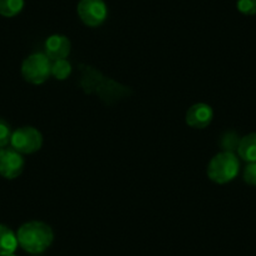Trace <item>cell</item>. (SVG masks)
I'll return each instance as SVG.
<instances>
[{
	"instance_id": "obj_1",
	"label": "cell",
	"mask_w": 256,
	"mask_h": 256,
	"mask_svg": "<svg viewBox=\"0 0 256 256\" xmlns=\"http://www.w3.org/2000/svg\"><path fill=\"white\" fill-rule=\"evenodd\" d=\"M18 244L24 251L33 255L44 252L54 240L53 230L42 221H29L23 224L16 232Z\"/></svg>"
},
{
	"instance_id": "obj_2",
	"label": "cell",
	"mask_w": 256,
	"mask_h": 256,
	"mask_svg": "<svg viewBox=\"0 0 256 256\" xmlns=\"http://www.w3.org/2000/svg\"><path fill=\"white\" fill-rule=\"evenodd\" d=\"M240 171V161L235 152L222 151L211 158L208 166V176L218 184H228L236 178Z\"/></svg>"
},
{
	"instance_id": "obj_3",
	"label": "cell",
	"mask_w": 256,
	"mask_h": 256,
	"mask_svg": "<svg viewBox=\"0 0 256 256\" xmlns=\"http://www.w3.org/2000/svg\"><path fill=\"white\" fill-rule=\"evenodd\" d=\"M22 76L30 84H43L52 76V60L43 53L32 54L22 64Z\"/></svg>"
},
{
	"instance_id": "obj_4",
	"label": "cell",
	"mask_w": 256,
	"mask_h": 256,
	"mask_svg": "<svg viewBox=\"0 0 256 256\" xmlns=\"http://www.w3.org/2000/svg\"><path fill=\"white\" fill-rule=\"evenodd\" d=\"M43 144V136L36 128L26 126L13 132L10 146L22 154H30L39 151Z\"/></svg>"
},
{
	"instance_id": "obj_5",
	"label": "cell",
	"mask_w": 256,
	"mask_h": 256,
	"mask_svg": "<svg viewBox=\"0 0 256 256\" xmlns=\"http://www.w3.org/2000/svg\"><path fill=\"white\" fill-rule=\"evenodd\" d=\"M77 13L86 26L97 28L107 19L108 9L103 0H80Z\"/></svg>"
},
{
	"instance_id": "obj_6",
	"label": "cell",
	"mask_w": 256,
	"mask_h": 256,
	"mask_svg": "<svg viewBox=\"0 0 256 256\" xmlns=\"http://www.w3.org/2000/svg\"><path fill=\"white\" fill-rule=\"evenodd\" d=\"M24 170V158L22 154L13 148H0V176L6 180H14L22 174Z\"/></svg>"
},
{
	"instance_id": "obj_7",
	"label": "cell",
	"mask_w": 256,
	"mask_h": 256,
	"mask_svg": "<svg viewBox=\"0 0 256 256\" xmlns=\"http://www.w3.org/2000/svg\"><path fill=\"white\" fill-rule=\"evenodd\" d=\"M212 118L214 110L211 106L206 103H196L187 110L184 120H186V124L191 128L204 130L212 122Z\"/></svg>"
},
{
	"instance_id": "obj_8",
	"label": "cell",
	"mask_w": 256,
	"mask_h": 256,
	"mask_svg": "<svg viewBox=\"0 0 256 256\" xmlns=\"http://www.w3.org/2000/svg\"><path fill=\"white\" fill-rule=\"evenodd\" d=\"M46 56L52 62L66 59L70 53V42L67 36L60 34H53L46 40Z\"/></svg>"
},
{
	"instance_id": "obj_9",
	"label": "cell",
	"mask_w": 256,
	"mask_h": 256,
	"mask_svg": "<svg viewBox=\"0 0 256 256\" xmlns=\"http://www.w3.org/2000/svg\"><path fill=\"white\" fill-rule=\"evenodd\" d=\"M18 245L16 234H14L13 230L8 226L0 224V256L14 254Z\"/></svg>"
},
{
	"instance_id": "obj_10",
	"label": "cell",
	"mask_w": 256,
	"mask_h": 256,
	"mask_svg": "<svg viewBox=\"0 0 256 256\" xmlns=\"http://www.w3.org/2000/svg\"><path fill=\"white\" fill-rule=\"evenodd\" d=\"M236 152L242 161L248 164L256 162V134H248L241 137Z\"/></svg>"
},
{
	"instance_id": "obj_11",
	"label": "cell",
	"mask_w": 256,
	"mask_h": 256,
	"mask_svg": "<svg viewBox=\"0 0 256 256\" xmlns=\"http://www.w3.org/2000/svg\"><path fill=\"white\" fill-rule=\"evenodd\" d=\"M24 8V0H0V16L13 18Z\"/></svg>"
},
{
	"instance_id": "obj_12",
	"label": "cell",
	"mask_w": 256,
	"mask_h": 256,
	"mask_svg": "<svg viewBox=\"0 0 256 256\" xmlns=\"http://www.w3.org/2000/svg\"><path fill=\"white\" fill-rule=\"evenodd\" d=\"M72 73V66L67 59L52 62V76L58 80H67Z\"/></svg>"
},
{
	"instance_id": "obj_13",
	"label": "cell",
	"mask_w": 256,
	"mask_h": 256,
	"mask_svg": "<svg viewBox=\"0 0 256 256\" xmlns=\"http://www.w3.org/2000/svg\"><path fill=\"white\" fill-rule=\"evenodd\" d=\"M240 137L238 136L236 132H226L225 134L222 136L221 138V147H222L224 151H228V152H235L238 151V144H240Z\"/></svg>"
},
{
	"instance_id": "obj_14",
	"label": "cell",
	"mask_w": 256,
	"mask_h": 256,
	"mask_svg": "<svg viewBox=\"0 0 256 256\" xmlns=\"http://www.w3.org/2000/svg\"><path fill=\"white\" fill-rule=\"evenodd\" d=\"M12 127L6 120L0 118V148H6L10 144L12 140Z\"/></svg>"
},
{
	"instance_id": "obj_15",
	"label": "cell",
	"mask_w": 256,
	"mask_h": 256,
	"mask_svg": "<svg viewBox=\"0 0 256 256\" xmlns=\"http://www.w3.org/2000/svg\"><path fill=\"white\" fill-rule=\"evenodd\" d=\"M236 6H238V10L244 16L256 14V0H238Z\"/></svg>"
},
{
	"instance_id": "obj_16",
	"label": "cell",
	"mask_w": 256,
	"mask_h": 256,
	"mask_svg": "<svg viewBox=\"0 0 256 256\" xmlns=\"http://www.w3.org/2000/svg\"><path fill=\"white\" fill-rule=\"evenodd\" d=\"M244 181L250 186H256V162H250L244 170Z\"/></svg>"
},
{
	"instance_id": "obj_17",
	"label": "cell",
	"mask_w": 256,
	"mask_h": 256,
	"mask_svg": "<svg viewBox=\"0 0 256 256\" xmlns=\"http://www.w3.org/2000/svg\"><path fill=\"white\" fill-rule=\"evenodd\" d=\"M6 256H18V255H16V254H10V255H6Z\"/></svg>"
}]
</instances>
